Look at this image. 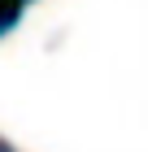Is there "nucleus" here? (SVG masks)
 Returning a JSON list of instances; mask_svg holds the SVG:
<instances>
[{"label":"nucleus","mask_w":148,"mask_h":152,"mask_svg":"<svg viewBox=\"0 0 148 152\" xmlns=\"http://www.w3.org/2000/svg\"><path fill=\"white\" fill-rule=\"evenodd\" d=\"M22 13H26V4H22V0H0V39L9 35L18 22H22Z\"/></svg>","instance_id":"f257e3e1"},{"label":"nucleus","mask_w":148,"mask_h":152,"mask_svg":"<svg viewBox=\"0 0 148 152\" xmlns=\"http://www.w3.org/2000/svg\"><path fill=\"white\" fill-rule=\"evenodd\" d=\"M0 152H18V148H13V143L4 139V135H0Z\"/></svg>","instance_id":"f03ea898"},{"label":"nucleus","mask_w":148,"mask_h":152,"mask_svg":"<svg viewBox=\"0 0 148 152\" xmlns=\"http://www.w3.org/2000/svg\"><path fill=\"white\" fill-rule=\"evenodd\" d=\"M22 4H31V0H22Z\"/></svg>","instance_id":"7ed1b4c3"}]
</instances>
